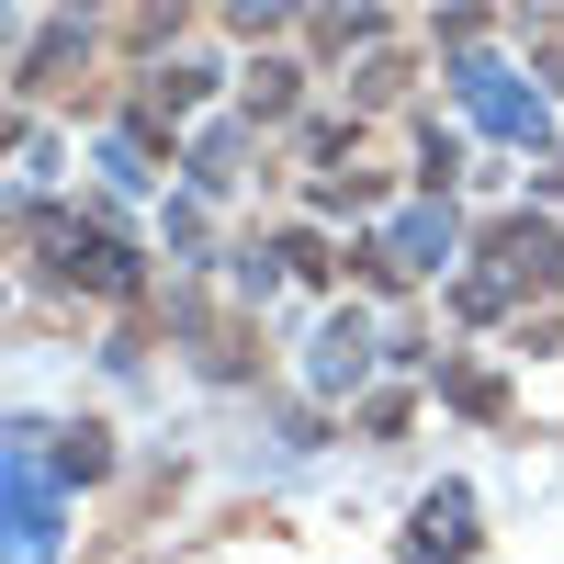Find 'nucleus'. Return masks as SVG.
<instances>
[{"label":"nucleus","instance_id":"f257e3e1","mask_svg":"<svg viewBox=\"0 0 564 564\" xmlns=\"http://www.w3.org/2000/svg\"><path fill=\"white\" fill-rule=\"evenodd\" d=\"M57 282H79V294H102V305L148 294V271H135V249L113 238V226H57Z\"/></svg>","mask_w":564,"mask_h":564},{"label":"nucleus","instance_id":"f03ea898","mask_svg":"<svg viewBox=\"0 0 564 564\" xmlns=\"http://www.w3.org/2000/svg\"><path fill=\"white\" fill-rule=\"evenodd\" d=\"M463 553H475V497L441 486L430 508H417V531H406V564H463Z\"/></svg>","mask_w":564,"mask_h":564},{"label":"nucleus","instance_id":"7ed1b4c3","mask_svg":"<svg viewBox=\"0 0 564 564\" xmlns=\"http://www.w3.org/2000/svg\"><path fill=\"white\" fill-rule=\"evenodd\" d=\"M294 102H305V68H294V57H260V68H249V124H282Z\"/></svg>","mask_w":564,"mask_h":564},{"label":"nucleus","instance_id":"20e7f679","mask_svg":"<svg viewBox=\"0 0 564 564\" xmlns=\"http://www.w3.org/2000/svg\"><path fill=\"white\" fill-rule=\"evenodd\" d=\"M452 260V215H406L395 226V271H441Z\"/></svg>","mask_w":564,"mask_h":564},{"label":"nucleus","instance_id":"39448f33","mask_svg":"<svg viewBox=\"0 0 564 564\" xmlns=\"http://www.w3.org/2000/svg\"><path fill=\"white\" fill-rule=\"evenodd\" d=\"M316 350H327V361H316V384H350V372L372 361V339H361V316H339V327H327Z\"/></svg>","mask_w":564,"mask_h":564},{"label":"nucleus","instance_id":"423d86ee","mask_svg":"<svg viewBox=\"0 0 564 564\" xmlns=\"http://www.w3.org/2000/svg\"><path fill=\"white\" fill-rule=\"evenodd\" d=\"M193 181H204V193H215V181H238V124H226V135H204V148H193Z\"/></svg>","mask_w":564,"mask_h":564},{"label":"nucleus","instance_id":"0eeeda50","mask_svg":"<svg viewBox=\"0 0 564 564\" xmlns=\"http://www.w3.org/2000/svg\"><path fill=\"white\" fill-rule=\"evenodd\" d=\"M102 463H113V452H102V430H68V452H57V475H68V486H90Z\"/></svg>","mask_w":564,"mask_h":564},{"label":"nucleus","instance_id":"6e6552de","mask_svg":"<svg viewBox=\"0 0 564 564\" xmlns=\"http://www.w3.org/2000/svg\"><path fill=\"white\" fill-rule=\"evenodd\" d=\"M226 23H238V34H271V23H294V0H226Z\"/></svg>","mask_w":564,"mask_h":564},{"label":"nucleus","instance_id":"1a4fd4ad","mask_svg":"<svg viewBox=\"0 0 564 564\" xmlns=\"http://www.w3.org/2000/svg\"><path fill=\"white\" fill-rule=\"evenodd\" d=\"M45 520H57V508H45V486L23 475V553H45V542H57V531H45Z\"/></svg>","mask_w":564,"mask_h":564}]
</instances>
